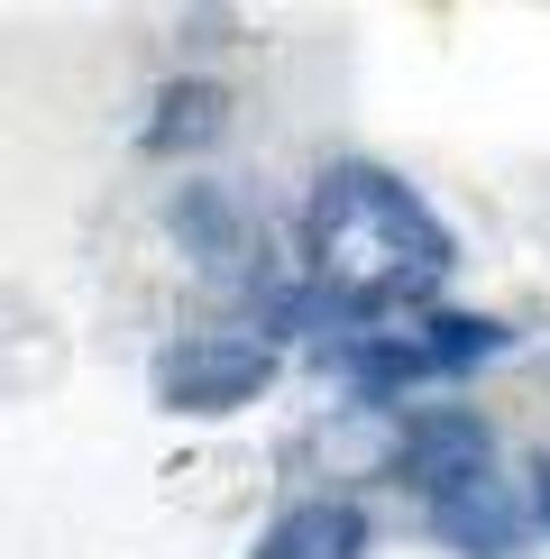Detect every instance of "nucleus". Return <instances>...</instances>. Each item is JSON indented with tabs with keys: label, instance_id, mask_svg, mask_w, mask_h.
<instances>
[{
	"label": "nucleus",
	"instance_id": "obj_1",
	"mask_svg": "<svg viewBox=\"0 0 550 559\" xmlns=\"http://www.w3.org/2000/svg\"><path fill=\"white\" fill-rule=\"evenodd\" d=\"M303 258H312V285L331 302L404 321L412 302H431L450 285L458 248H450V229L431 221V202L412 193L404 175L349 156V166H331L312 183V202H303Z\"/></svg>",
	"mask_w": 550,
	"mask_h": 559
},
{
	"label": "nucleus",
	"instance_id": "obj_8",
	"mask_svg": "<svg viewBox=\"0 0 550 559\" xmlns=\"http://www.w3.org/2000/svg\"><path fill=\"white\" fill-rule=\"evenodd\" d=\"M533 514L550 523V459H533Z\"/></svg>",
	"mask_w": 550,
	"mask_h": 559
},
{
	"label": "nucleus",
	"instance_id": "obj_5",
	"mask_svg": "<svg viewBox=\"0 0 550 559\" xmlns=\"http://www.w3.org/2000/svg\"><path fill=\"white\" fill-rule=\"evenodd\" d=\"M248 559H367V504L303 496V504H285V514L258 532V550H248Z\"/></svg>",
	"mask_w": 550,
	"mask_h": 559
},
{
	"label": "nucleus",
	"instance_id": "obj_2",
	"mask_svg": "<svg viewBox=\"0 0 550 559\" xmlns=\"http://www.w3.org/2000/svg\"><path fill=\"white\" fill-rule=\"evenodd\" d=\"M514 340L504 321H468V312H422V321H367L331 348V367L367 394H404V385H431V377H458V367L495 358Z\"/></svg>",
	"mask_w": 550,
	"mask_h": 559
},
{
	"label": "nucleus",
	"instance_id": "obj_7",
	"mask_svg": "<svg viewBox=\"0 0 550 559\" xmlns=\"http://www.w3.org/2000/svg\"><path fill=\"white\" fill-rule=\"evenodd\" d=\"M220 129H229L220 83H175V92H156L147 147H156V156H175V147H202V138H220Z\"/></svg>",
	"mask_w": 550,
	"mask_h": 559
},
{
	"label": "nucleus",
	"instance_id": "obj_4",
	"mask_svg": "<svg viewBox=\"0 0 550 559\" xmlns=\"http://www.w3.org/2000/svg\"><path fill=\"white\" fill-rule=\"evenodd\" d=\"M395 477H404L422 504L487 486V477H495V431H487V413H468V404H422V413H404Z\"/></svg>",
	"mask_w": 550,
	"mask_h": 559
},
{
	"label": "nucleus",
	"instance_id": "obj_3",
	"mask_svg": "<svg viewBox=\"0 0 550 559\" xmlns=\"http://www.w3.org/2000/svg\"><path fill=\"white\" fill-rule=\"evenodd\" d=\"M275 385V340L258 331H183L156 348V404L175 413H239Z\"/></svg>",
	"mask_w": 550,
	"mask_h": 559
},
{
	"label": "nucleus",
	"instance_id": "obj_6",
	"mask_svg": "<svg viewBox=\"0 0 550 559\" xmlns=\"http://www.w3.org/2000/svg\"><path fill=\"white\" fill-rule=\"evenodd\" d=\"M431 523H441V542L468 550V559H514L523 550V504L504 496V477L468 486V496H441V504H431Z\"/></svg>",
	"mask_w": 550,
	"mask_h": 559
}]
</instances>
